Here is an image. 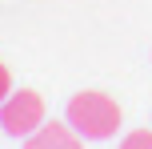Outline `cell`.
<instances>
[{"label":"cell","instance_id":"cell-4","mask_svg":"<svg viewBox=\"0 0 152 149\" xmlns=\"http://www.w3.org/2000/svg\"><path fill=\"white\" fill-rule=\"evenodd\" d=\"M120 149H152V129H136L120 141Z\"/></svg>","mask_w":152,"mask_h":149},{"label":"cell","instance_id":"cell-3","mask_svg":"<svg viewBox=\"0 0 152 149\" xmlns=\"http://www.w3.org/2000/svg\"><path fill=\"white\" fill-rule=\"evenodd\" d=\"M24 149H84V141H80V133L68 125V121H52V125H40L36 133H28V141H24Z\"/></svg>","mask_w":152,"mask_h":149},{"label":"cell","instance_id":"cell-2","mask_svg":"<svg viewBox=\"0 0 152 149\" xmlns=\"http://www.w3.org/2000/svg\"><path fill=\"white\" fill-rule=\"evenodd\" d=\"M44 125V97L20 89V93H8V101H0V129L8 137H28Z\"/></svg>","mask_w":152,"mask_h":149},{"label":"cell","instance_id":"cell-5","mask_svg":"<svg viewBox=\"0 0 152 149\" xmlns=\"http://www.w3.org/2000/svg\"><path fill=\"white\" fill-rule=\"evenodd\" d=\"M8 93H12V77H8L4 61H0V101H8Z\"/></svg>","mask_w":152,"mask_h":149},{"label":"cell","instance_id":"cell-1","mask_svg":"<svg viewBox=\"0 0 152 149\" xmlns=\"http://www.w3.org/2000/svg\"><path fill=\"white\" fill-rule=\"evenodd\" d=\"M68 125L88 141H104L120 129V105L100 89H84L68 101Z\"/></svg>","mask_w":152,"mask_h":149}]
</instances>
